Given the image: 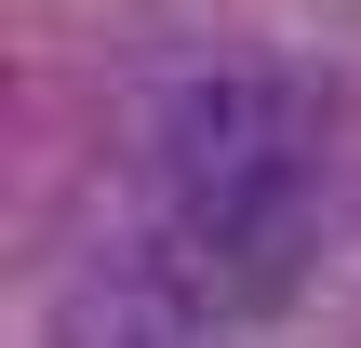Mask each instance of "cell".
Instances as JSON below:
<instances>
[{
    "instance_id": "obj_1",
    "label": "cell",
    "mask_w": 361,
    "mask_h": 348,
    "mask_svg": "<svg viewBox=\"0 0 361 348\" xmlns=\"http://www.w3.org/2000/svg\"><path fill=\"white\" fill-rule=\"evenodd\" d=\"M322 94L295 67H201L147 107V174H161V295L174 308H268L295 282L308 201H322Z\"/></svg>"
},
{
    "instance_id": "obj_2",
    "label": "cell",
    "mask_w": 361,
    "mask_h": 348,
    "mask_svg": "<svg viewBox=\"0 0 361 348\" xmlns=\"http://www.w3.org/2000/svg\"><path fill=\"white\" fill-rule=\"evenodd\" d=\"M121 348H161V335H121Z\"/></svg>"
}]
</instances>
